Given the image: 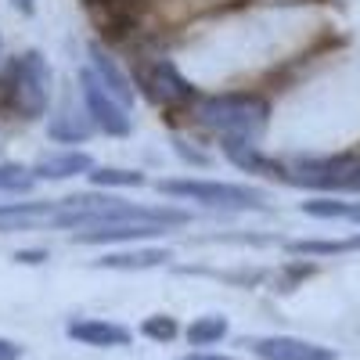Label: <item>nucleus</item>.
Instances as JSON below:
<instances>
[{"mask_svg":"<svg viewBox=\"0 0 360 360\" xmlns=\"http://www.w3.org/2000/svg\"><path fill=\"white\" fill-rule=\"evenodd\" d=\"M266 101L256 94H213V98H202L198 105V123L224 137L234 141H256L266 127Z\"/></svg>","mask_w":360,"mask_h":360,"instance_id":"obj_1","label":"nucleus"},{"mask_svg":"<svg viewBox=\"0 0 360 360\" xmlns=\"http://www.w3.org/2000/svg\"><path fill=\"white\" fill-rule=\"evenodd\" d=\"M8 105L22 119H40L47 115L54 101V69L44 51H22L8 65Z\"/></svg>","mask_w":360,"mask_h":360,"instance_id":"obj_2","label":"nucleus"},{"mask_svg":"<svg viewBox=\"0 0 360 360\" xmlns=\"http://www.w3.org/2000/svg\"><path fill=\"white\" fill-rule=\"evenodd\" d=\"M155 191L166 195V198H180V202H198L205 209H231V213H242V209H263L266 205V195L259 188L224 184V180L173 176V180H159Z\"/></svg>","mask_w":360,"mask_h":360,"instance_id":"obj_3","label":"nucleus"},{"mask_svg":"<svg viewBox=\"0 0 360 360\" xmlns=\"http://www.w3.org/2000/svg\"><path fill=\"white\" fill-rule=\"evenodd\" d=\"M79 86V101H83V108H86V115H90V123H94V130H101V134H108V137H130V130H134V115H130V108H123L119 105L108 90L101 86V79L90 72V65H83L79 69V79H76Z\"/></svg>","mask_w":360,"mask_h":360,"instance_id":"obj_4","label":"nucleus"},{"mask_svg":"<svg viewBox=\"0 0 360 360\" xmlns=\"http://www.w3.org/2000/svg\"><path fill=\"white\" fill-rule=\"evenodd\" d=\"M144 94L155 105H184V101L198 98V90L180 76V69L173 62L159 58V62H152L148 72H144Z\"/></svg>","mask_w":360,"mask_h":360,"instance_id":"obj_5","label":"nucleus"},{"mask_svg":"<svg viewBox=\"0 0 360 360\" xmlns=\"http://www.w3.org/2000/svg\"><path fill=\"white\" fill-rule=\"evenodd\" d=\"M90 134H94V123H90L83 101L65 94L62 105H58L47 119V137L58 141V144H83V141H90Z\"/></svg>","mask_w":360,"mask_h":360,"instance_id":"obj_6","label":"nucleus"},{"mask_svg":"<svg viewBox=\"0 0 360 360\" xmlns=\"http://www.w3.org/2000/svg\"><path fill=\"white\" fill-rule=\"evenodd\" d=\"M86 58H90V62H86L90 72L101 79V86L108 90V94L123 105V108H134V83H130V76L123 72V65H119L98 40L86 44Z\"/></svg>","mask_w":360,"mask_h":360,"instance_id":"obj_7","label":"nucleus"},{"mask_svg":"<svg viewBox=\"0 0 360 360\" xmlns=\"http://www.w3.org/2000/svg\"><path fill=\"white\" fill-rule=\"evenodd\" d=\"M249 349L259 360H335V353L328 346L295 339V335H266V339H252Z\"/></svg>","mask_w":360,"mask_h":360,"instance_id":"obj_8","label":"nucleus"},{"mask_svg":"<svg viewBox=\"0 0 360 360\" xmlns=\"http://www.w3.org/2000/svg\"><path fill=\"white\" fill-rule=\"evenodd\" d=\"M169 227L155 224H101V227H76L72 242L79 245H115V242H148V238H162Z\"/></svg>","mask_w":360,"mask_h":360,"instance_id":"obj_9","label":"nucleus"},{"mask_svg":"<svg viewBox=\"0 0 360 360\" xmlns=\"http://www.w3.org/2000/svg\"><path fill=\"white\" fill-rule=\"evenodd\" d=\"M69 339L83 342V346H98V349H123L134 342L130 328L115 324V321H101V317H76L69 321Z\"/></svg>","mask_w":360,"mask_h":360,"instance_id":"obj_10","label":"nucleus"},{"mask_svg":"<svg viewBox=\"0 0 360 360\" xmlns=\"http://www.w3.org/2000/svg\"><path fill=\"white\" fill-rule=\"evenodd\" d=\"M90 169H94V159H90L86 152H54V155H44V159L33 166V176L58 184V180L86 176Z\"/></svg>","mask_w":360,"mask_h":360,"instance_id":"obj_11","label":"nucleus"},{"mask_svg":"<svg viewBox=\"0 0 360 360\" xmlns=\"http://www.w3.org/2000/svg\"><path fill=\"white\" fill-rule=\"evenodd\" d=\"M220 148H224V155H227L238 169L259 173V176H281V180H285V169H281L278 162H270V159L259 152V148H256V141H234V137H224Z\"/></svg>","mask_w":360,"mask_h":360,"instance_id":"obj_12","label":"nucleus"},{"mask_svg":"<svg viewBox=\"0 0 360 360\" xmlns=\"http://www.w3.org/2000/svg\"><path fill=\"white\" fill-rule=\"evenodd\" d=\"M173 259L169 249H130V252H108L94 259L101 270H155Z\"/></svg>","mask_w":360,"mask_h":360,"instance_id":"obj_13","label":"nucleus"},{"mask_svg":"<svg viewBox=\"0 0 360 360\" xmlns=\"http://www.w3.org/2000/svg\"><path fill=\"white\" fill-rule=\"evenodd\" d=\"M86 180L101 191H108V188H144L148 184V176L141 169H119V166H94L86 173Z\"/></svg>","mask_w":360,"mask_h":360,"instance_id":"obj_14","label":"nucleus"},{"mask_svg":"<svg viewBox=\"0 0 360 360\" xmlns=\"http://www.w3.org/2000/svg\"><path fill=\"white\" fill-rule=\"evenodd\" d=\"M33 188H37L33 166H25V162H11V159L0 162V195H29Z\"/></svg>","mask_w":360,"mask_h":360,"instance_id":"obj_15","label":"nucleus"},{"mask_svg":"<svg viewBox=\"0 0 360 360\" xmlns=\"http://www.w3.org/2000/svg\"><path fill=\"white\" fill-rule=\"evenodd\" d=\"M227 335V317L209 314V317H195L188 324V342L191 346H217Z\"/></svg>","mask_w":360,"mask_h":360,"instance_id":"obj_16","label":"nucleus"},{"mask_svg":"<svg viewBox=\"0 0 360 360\" xmlns=\"http://www.w3.org/2000/svg\"><path fill=\"white\" fill-rule=\"evenodd\" d=\"M141 332H144L148 339H155V342H173V339L180 335V324H176V317H169V314H152V317L141 321Z\"/></svg>","mask_w":360,"mask_h":360,"instance_id":"obj_17","label":"nucleus"},{"mask_svg":"<svg viewBox=\"0 0 360 360\" xmlns=\"http://www.w3.org/2000/svg\"><path fill=\"white\" fill-rule=\"evenodd\" d=\"M346 205L349 202H339V198H310L303 202V213L321 217V220H346Z\"/></svg>","mask_w":360,"mask_h":360,"instance_id":"obj_18","label":"nucleus"},{"mask_svg":"<svg viewBox=\"0 0 360 360\" xmlns=\"http://www.w3.org/2000/svg\"><path fill=\"white\" fill-rule=\"evenodd\" d=\"M15 263L40 266V263H47V249H22V252H15Z\"/></svg>","mask_w":360,"mask_h":360,"instance_id":"obj_19","label":"nucleus"},{"mask_svg":"<svg viewBox=\"0 0 360 360\" xmlns=\"http://www.w3.org/2000/svg\"><path fill=\"white\" fill-rule=\"evenodd\" d=\"M173 152H180L188 162H198V166H205V155H198V152H191L188 148V141H173Z\"/></svg>","mask_w":360,"mask_h":360,"instance_id":"obj_20","label":"nucleus"},{"mask_svg":"<svg viewBox=\"0 0 360 360\" xmlns=\"http://www.w3.org/2000/svg\"><path fill=\"white\" fill-rule=\"evenodd\" d=\"M22 356V346L11 342V339H0V360H18Z\"/></svg>","mask_w":360,"mask_h":360,"instance_id":"obj_21","label":"nucleus"},{"mask_svg":"<svg viewBox=\"0 0 360 360\" xmlns=\"http://www.w3.org/2000/svg\"><path fill=\"white\" fill-rule=\"evenodd\" d=\"M18 15H37V0H11Z\"/></svg>","mask_w":360,"mask_h":360,"instance_id":"obj_22","label":"nucleus"},{"mask_svg":"<svg viewBox=\"0 0 360 360\" xmlns=\"http://www.w3.org/2000/svg\"><path fill=\"white\" fill-rule=\"evenodd\" d=\"M346 220L360 224V202H349V205H346Z\"/></svg>","mask_w":360,"mask_h":360,"instance_id":"obj_23","label":"nucleus"},{"mask_svg":"<svg viewBox=\"0 0 360 360\" xmlns=\"http://www.w3.org/2000/svg\"><path fill=\"white\" fill-rule=\"evenodd\" d=\"M180 360H231V356H217V353H191V356H180Z\"/></svg>","mask_w":360,"mask_h":360,"instance_id":"obj_24","label":"nucleus"},{"mask_svg":"<svg viewBox=\"0 0 360 360\" xmlns=\"http://www.w3.org/2000/svg\"><path fill=\"white\" fill-rule=\"evenodd\" d=\"M0 54H4V40H0Z\"/></svg>","mask_w":360,"mask_h":360,"instance_id":"obj_25","label":"nucleus"}]
</instances>
